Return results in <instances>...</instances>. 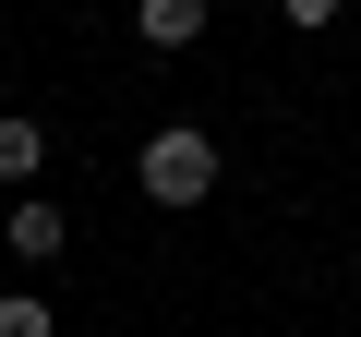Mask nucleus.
Wrapping results in <instances>:
<instances>
[{"mask_svg": "<svg viewBox=\"0 0 361 337\" xmlns=\"http://www.w3.org/2000/svg\"><path fill=\"white\" fill-rule=\"evenodd\" d=\"M133 181H145L157 205H205V193H217V145H205L193 121H169V133H145V157H133Z\"/></svg>", "mask_w": 361, "mask_h": 337, "instance_id": "obj_1", "label": "nucleus"}, {"mask_svg": "<svg viewBox=\"0 0 361 337\" xmlns=\"http://www.w3.org/2000/svg\"><path fill=\"white\" fill-rule=\"evenodd\" d=\"M0 241H13V253H25V265H61V253H73V217H61V205H49V193H25V205H13V217H0Z\"/></svg>", "mask_w": 361, "mask_h": 337, "instance_id": "obj_2", "label": "nucleus"}, {"mask_svg": "<svg viewBox=\"0 0 361 337\" xmlns=\"http://www.w3.org/2000/svg\"><path fill=\"white\" fill-rule=\"evenodd\" d=\"M133 37L145 49H193L205 37V0H133Z\"/></svg>", "mask_w": 361, "mask_h": 337, "instance_id": "obj_3", "label": "nucleus"}, {"mask_svg": "<svg viewBox=\"0 0 361 337\" xmlns=\"http://www.w3.org/2000/svg\"><path fill=\"white\" fill-rule=\"evenodd\" d=\"M37 168H49V133L25 109H0V181H37Z\"/></svg>", "mask_w": 361, "mask_h": 337, "instance_id": "obj_4", "label": "nucleus"}, {"mask_svg": "<svg viewBox=\"0 0 361 337\" xmlns=\"http://www.w3.org/2000/svg\"><path fill=\"white\" fill-rule=\"evenodd\" d=\"M0 337H61V313H49L37 289H13V301H0Z\"/></svg>", "mask_w": 361, "mask_h": 337, "instance_id": "obj_5", "label": "nucleus"}, {"mask_svg": "<svg viewBox=\"0 0 361 337\" xmlns=\"http://www.w3.org/2000/svg\"><path fill=\"white\" fill-rule=\"evenodd\" d=\"M277 13H289V25H337L349 0H277Z\"/></svg>", "mask_w": 361, "mask_h": 337, "instance_id": "obj_6", "label": "nucleus"}]
</instances>
